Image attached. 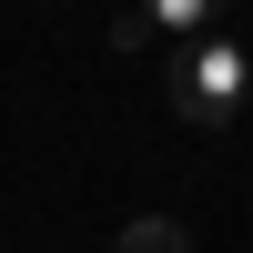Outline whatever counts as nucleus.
I'll return each instance as SVG.
<instances>
[{
	"mask_svg": "<svg viewBox=\"0 0 253 253\" xmlns=\"http://www.w3.org/2000/svg\"><path fill=\"white\" fill-rule=\"evenodd\" d=\"M162 91H172V122H193V132H223V122L253 101V61L233 41H182V61L162 71Z\"/></svg>",
	"mask_w": 253,
	"mask_h": 253,
	"instance_id": "f257e3e1",
	"label": "nucleus"
},
{
	"mask_svg": "<svg viewBox=\"0 0 253 253\" xmlns=\"http://www.w3.org/2000/svg\"><path fill=\"white\" fill-rule=\"evenodd\" d=\"M223 10H233V0H142V31H162V41H213Z\"/></svg>",
	"mask_w": 253,
	"mask_h": 253,
	"instance_id": "f03ea898",
	"label": "nucleus"
},
{
	"mask_svg": "<svg viewBox=\"0 0 253 253\" xmlns=\"http://www.w3.org/2000/svg\"><path fill=\"white\" fill-rule=\"evenodd\" d=\"M122 253H193V233L162 223V213H142V223H122Z\"/></svg>",
	"mask_w": 253,
	"mask_h": 253,
	"instance_id": "7ed1b4c3",
	"label": "nucleus"
}]
</instances>
